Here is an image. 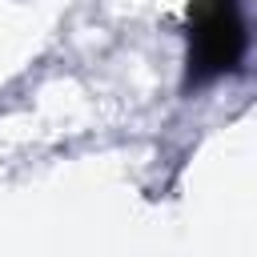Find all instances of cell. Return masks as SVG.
<instances>
[{"mask_svg":"<svg viewBox=\"0 0 257 257\" xmlns=\"http://www.w3.org/2000/svg\"><path fill=\"white\" fill-rule=\"evenodd\" d=\"M241 48V24L229 0H213L197 20V72L229 68Z\"/></svg>","mask_w":257,"mask_h":257,"instance_id":"cell-1","label":"cell"}]
</instances>
